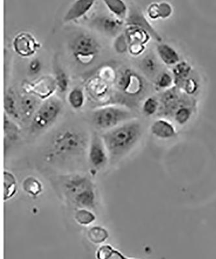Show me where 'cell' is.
I'll list each match as a JSON object with an SVG mask.
<instances>
[{
  "label": "cell",
  "instance_id": "8d00e7d4",
  "mask_svg": "<svg viewBox=\"0 0 216 259\" xmlns=\"http://www.w3.org/2000/svg\"><path fill=\"white\" fill-rule=\"evenodd\" d=\"M146 50V45L141 44H130L129 45L128 52L132 56H139L142 54Z\"/></svg>",
  "mask_w": 216,
  "mask_h": 259
},
{
  "label": "cell",
  "instance_id": "4fadbf2b",
  "mask_svg": "<svg viewBox=\"0 0 216 259\" xmlns=\"http://www.w3.org/2000/svg\"><path fill=\"white\" fill-rule=\"evenodd\" d=\"M124 24L123 19L113 15L99 16L94 20L97 28L109 36H115L119 33Z\"/></svg>",
  "mask_w": 216,
  "mask_h": 259
},
{
  "label": "cell",
  "instance_id": "603a6c76",
  "mask_svg": "<svg viewBox=\"0 0 216 259\" xmlns=\"http://www.w3.org/2000/svg\"><path fill=\"white\" fill-rule=\"evenodd\" d=\"M4 199L8 201L16 195L18 191L17 182L15 175L9 171L4 172Z\"/></svg>",
  "mask_w": 216,
  "mask_h": 259
},
{
  "label": "cell",
  "instance_id": "9a60e30c",
  "mask_svg": "<svg viewBox=\"0 0 216 259\" xmlns=\"http://www.w3.org/2000/svg\"><path fill=\"white\" fill-rule=\"evenodd\" d=\"M151 132L155 137L168 140L176 135L175 127L166 119L156 120L151 126Z\"/></svg>",
  "mask_w": 216,
  "mask_h": 259
},
{
  "label": "cell",
  "instance_id": "7c38bea8",
  "mask_svg": "<svg viewBox=\"0 0 216 259\" xmlns=\"http://www.w3.org/2000/svg\"><path fill=\"white\" fill-rule=\"evenodd\" d=\"M127 18V25H134V26L140 27V28L148 32L151 36L155 39V40L161 42L162 41V37L155 31L154 27L150 24L147 18L143 15L140 9L136 8L131 9Z\"/></svg>",
  "mask_w": 216,
  "mask_h": 259
},
{
  "label": "cell",
  "instance_id": "d6986e66",
  "mask_svg": "<svg viewBox=\"0 0 216 259\" xmlns=\"http://www.w3.org/2000/svg\"><path fill=\"white\" fill-rule=\"evenodd\" d=\"M38 101L35 97L24 96L21 97L19 101V108L21 119L28 121L31 120L34 113L38 109Z\"/></svg>",
  "mask_w": 216,
  "mask_h": 259
},
{
  "label": "cell",
  "instance_id": "5b68a950",
  "mask_svg": "<svg viewBox=\"0 0 216 259\" xmlns=\"http://www.w3.org/2000/svg\"><path fill=\"white\" fill-rule=\"evenodd\" d=\"M62 107L61 101L57 97H51L46 99L32 117L30 124L32 133L45 131L52 126L61 113Z\"/></svg>",
  "mask_w": 216,
  "mask_h": 259
},
{
  "label": "cell",
  "instance_id": "5bb4252c",
  "mask_svg": "<svg viewBox=\"0 0 216 259\" xmlns=\"http://www.w3.org/2000/svg\"><path fill=\"white\" fill-rule=\"evenodd\" d=\"M21 131L19 126L5 113L4 145L5 152L15 144L20 139Z\"/></svg>",
  "mask_w": 216,
  "mask_h": 259
},
{
  "label": "cell",
  "instance_id": "4dcf8cb0",
  "mask_svg": "<svg viewBox=\"0 0 216 259\" xmlns=\"http://www.w3.org/2000/svg\"><path fill=\"white\" fill-rule=\"evenodd\" d=\"M174 84L173 76L167 71H162L157 76L155 82V88L157 91L168 90Z\"/></svg>",
  "mask_w": 216,
  "mask_h": 259
},
{
  "label": "cell",
  "instance_id": "1f68e13d",
  "mask_svg": "<svg viewBox=\"0 0 216 259\" xmlns=\"http://www.w3.org/2000/svg\"><path fill=\"white\" fill-rule=\"evenodd\" d=\"M160 103L159 99L155 96L148 97L143 101L142 112L146 116H152L158 113L159 109Z\"/></svg>",
  "mask_w": 216,
  "mask_h": 259
},
{
  "label": "cell",
  "instance_id": "7a4b0ae2",
  "mask_svg": "<svg viewBox=\"0 0 216 259\" xmlns=\"http://www.w3.org/2000/svg\"><path fill=\"white\" fill-rule=\"evenodd\" d=\"M88 145L85 136L75 129L66 128L58 132L46 147L45 158L49 163L81 156Z\"/></svg>",
  "mask_w": 216,
  "mask_h": 259
},
{
  "label": "cell",
  "instance_id": "ba28073f",
  "mask_svg": "<svg viewBox=\"0 0 216 259\" xmlns=\"http://www.w3.org/2000/svg\"><path fill=\"white\" fill-rule=\"evenodd\" d=\"M13 50L22 58H29L35 55L41 48V43L28 32H21L14 37Z\"/></svg>",
  "mask_w": 216,
  "mask_h": 259
},
{
  "label": "cell",
  "instance_id": "277c9868",
  "mask_svg": "<svg viewBox=\"0 0 216 259\" xmlns=\"http://www.w3.org/2000/svg\"><path fill=\"white\" fill-rule=\"evenodd\" d=\"M101 46L94 36L82 32L71 41L69 49L75 61L82 66L92 64L98 56Z\"/></svg>",
  "mask_w": 216,
  "mask_h": 259
},
{
  "label": "cell",
  "instance_id": "484cf974",
  "mask_svg": "<svg viewBox=\"0 0 216 259\" xmlns=\"http://www.w3.org/2000/svg\"><path fill=\"white\" fill-rule=\"evenodd\" d=\"M88 237L93 244H101L109 239V234L108 231L103 227L96 226L92 227L88 231Z\"/></svg>",
  "mask_w": 216,
  "mask_h": 259
},
{
  "label": "cell",
  "instance_id": "74e56055",
  "mask_svg": "<svg viewBox=\"0 0 216 259\" xmlns=\"http://www.w3.org/2000/svg\"><path fill=\"white\" fill-rule=\"evenodd\" d=\"M147 15L151 20H156L159 18L158 3L151 4L147 9Z\"/></svg>",
  "mask_w": 216,
  "mask_h": 259
},
{
  "label": "cell",
  "instance_id": "d590c367",
  "mask_svg": "<svg viewBox=\"0 0 216 259\" xmlns=\"http://www.w3.org/2000/svg\"><path fill=\"white\" fill-rule=\"evenodd\" d=\"M43 64L39 59H34L30 61L28 65V71L30 75H38L41 72Z\"/></svg>",
  "mask_w": 216,
  "mask_h": 259
},
{
  "label": "cell",
  "instance_id": "d4e9b609",
  "mask_svg": "<svg viewBox=\"0 0 216 259\" xmlns=\"http://www.w3.org/2000/svg\"><path fill=\"white\" fill-rule=\"evenodd\" d=\"M69 106L73 109L78 110L84 106L85 103V95L83 90L79 87L74 88L69 92L67 97Z\"/></svg>",
  "mask_w": 216,
  "mask_h": 259
},
{
  "label": "cell",
  "instance_id": "6da1fadb",
  "mask_svg": "<svg viewBox=\"0 0 216 259\" xmlns=\"http://www.w3.org/2000/svg\"><path fill=\"white\" fill-rule=\"evenodd\" d=\"M142 126L138 120L132 119L106 131L101 136L110 160L117 161L126 155L140 140Z\"/></svg>",
  "mask_w": 216,
  "mask_h": 259
},
{
  "label": "cell",
  "instance_id": "44dd1931",
  "mask_svg": "<svg viewBox=\"0 0 216 259\" xmlns=\"http://www.w3.org/2000/svg\"><path fill=\"white\" fill-rule=\"evenodd\" d=\"M125 36L127 37L129 45L130 44H141L146 45L152 38L150 33L145 30L134 25H128L125 30Z\"/></svg>",
  "mask_w": 216,
  "mask_h": 259
},
{
  "label": "cell",
  "instance_id": "83f0119b",
  "mask_svg": "<svg viewBox=\"0 0 216 259\" xmlns=\"http://www.w3.org/2000/svg\"><path fill=\"white\" fill-rule=\"evenodd\" d=\"M74 219L77 223L83 226H90L96 221V215L92 210L86 209V208H80L77 210L74 214Z\"/></svg>",
  "mask_w": 216,
  "mask_h": 259
},
{
  "label": "cell",
  "instance_id": "3957f363",
  "mask_svg": "<svg viewBox=\"0 0 216 259\" xmlns=\"http://www.w3.org/2000/svg\"><path fill=\"white\" fill-rule=\"evenodd\" d=\"M92 119L97 129L107 131L133 119V114L124 107L105 106L95 110L92 113Z\"/></svg>",
  "mask_w": 216,
  "mask_h": 259
},
{
  "label": "cell",
  "instance_id": "f546056e",
  "mask_svg": "<svg viewBox=\"0 0 216 259\" xmlns=\"http://www.w3.org/2000/svg\"><path fill=\"white\" fill-rule=\"evenodd\" d=\"M193 107L194 105H185L181 106L173 114V119L179 125L187 124L193 113Z\"/></svg>",
  "mask_w": 216,
  "mask_h": 259
},
{
  "label": "cell",
  "instance_id": "8fae6325",
  "mask_svg": "<svg viewBox=\"0 0 216 259\" xmlns=\"http://www.w3.org/2000/svg\"><path fill=\"white\" fill-rule=\"evenodd\" d=\"M97 0H76L64 16V23L75 22L84 17L91 11Z\"/></svg>",
  "mask_w": 216,
  "mask_h": 259
},
{
  "label": "cell",
  "instance_id": "52a82bcc",
  "mask_svg": "<svg viewBox=\"0 0 216 259\" xmlns=\"http://www.w3.org/2000/svg\"><path fill=\"white\" fill-rule=\"evenodd\" d=\"M88 161L94 169L99 170L108 163L110 157L101 136L93 134L88 145Z\"/></svg>",
  "mask_w": 216,
  "mask_h": 259
},
{
  "label": "cell",
  "instance_id": "30bf717a",
  "mask_svg": "<svg viewBox=\"0 0 216 259\" xmlns=\"http://www.w3.org/2000/svg\"><path fill=\"white\" fill-rule=\"evenodd\" d=\"M94 186L92 180L87 176L73 175L65 177L63 187L65 191L72 198L81 191Z\"/></svg>",
  "mask_w": 216,
  "mask_h": 259
},
{
  "label": "cell",
  "instance_id": "d6a6232c",
  "mask_svg": "<svg viewBox=\"0 0 216 259\" xmlns=\"http://www.w3.org/2000/svg\"><path fill=\"white\" fill-rule=\"evenodd\" d=\"M141 66L144 72L150 75H154L158 69L156 59L151 55L143 58L141 62Z\"/></svg>",
  "mask_w": 216,
  "mask_h": 259
},
{
  "label": "cell",
  "instance_id": "ac0fdd59",
  "mask_svg": "<svg viewBox=\"0 0 216 259\" xmlns=\"http://www.w3.org/2000/svg\"><path fill=\"white\" fill-rule=\"evenodd\" d=\"M5 113L11 119L20 120L21 115L19 103L16 100L15 92L12 89H9L6 92L4 97Z\"/></svg>",
  "mask_w": 216,
  "mask_h": 259
},
{
  "label": "cell",
  "instance_id": "cb8c5ba5",
  "mask_svg": "<svg viewBox=\"0 0 216 259\" xmlns=\"http://www.w3.org/2000/svg\"><path fill=\"white\" fill-rule=\"evenodd\" d=\"M23 190L32 197H37L43 193V186L40 180L37 178L32 177L25 178L22 183Z\"/></svg>",
  "mask_w": 216,
  "mask_h": 259
},
{
  "label": "cell",
  "instance_id": "e575fe53",
  "mask_svg": "<svg viewBox=\"0 0 216 259\" xmlns=\"http://www.w3.org/2000/svg\"><path fill=\"white\" fill-rule=\"evenodd\" d=\"M158 8H159V18L161 19H167L170 17L173 12L172 6L166 2L158 3Z\"/></svg>",
  "mask_w": 216,
  "mask_h": 259
},
{
  "label": "cell",
  "instance_id": "836d02e7",
  "mask_svg": "<svg viewBox=\"0 0 216 259\" xmlns=\"http://www.w3.org/2000/svg\"><path fill=\"white\" fill-rule=\"evenodd\" d=\"M114 46H115L116 52L120 54L128 52L129 42L125 33L118 36L115 44H114Z\"/></svg>",
  "mask_w": 216,
  "mask_h": 259
},
{
  "label": "cell",
  "instance_id": "2e32d148",
  "mask_svg": "<svg viewBox=\"0 0 216 259\" xmlns=\"http://www.w3.org/2000/svg\"><path fill=\"white\" fill-rule=\"evenodd\" d=\"M71 199L77 206L80 208L94 209L96 206V194L94 186L81 191Z\"/></svg>",
  "mask_w": 216,
  "mask_h": 259
},
{
  "label": "cell",
  "instance_id": "9c48e42d",
  "mask_svg": "<svg viewBox=\"0 0 216 259\" xmlns=\"http://www.w3.org/2000/svg\"><path fill=\"white\" fill-rule=\"evenodd\" d=\"M23 89L27 93L33 95L45 101L54 93L57 90V85L54 78L44 77L34 83L27 82L23 87Z\"/></svg>",
  "mask_w": 216,
  "mask_h": 259
},
{
  "label": "cell",
  "instance_id": "7402d4cb",
  "mask_svg": "<svg viewBox=\"0 0 216 259\" xmlns=\"http://www.w3.org/2000/svg\"><path fill=\"white\" fill-rule=\"evenodd\" d=\"M106 8L113 16L124 19L129 13L128 6L124 0H103Z\"/></svg>",
  "mask_w": 216,
  "mask_h": 259
},
{
  "label": "cell",
  "instance_id": "f1b7e54d",
  "mask_svg": "<svg viewBox=\"0 0 216 259\" xmlns=\"http://www.w3.org/2000/svg\"><path fill=\"white\" fill-rule=\"evenodd\" d=\"M54 78L58 91L61 94L67 92L69 85V78L66 71L60 67H57L55 69Z\"/></svg>",
  "mask_w": 216,
  "mask_h": 259
},
{
  "label": "cell",
  "instance_id": "e0dca14e",
  "mask_svg": "<svg viewBox=\"0 0 216 259\" xmlns=\"http://www.w3.org/2000/svg\"><path fill=\"white\" fill-rule=\"evenodd\" d=\"M158 57L165 65L174 66L181 62V57L178 52L167 44H160L157 46Z\"/></svg>",
  "mask_w": 216,
  "mask_h": 259
},
{
  "label": "cell",
  "instance_id": "8992f818",
  "mask_svg": "<svg viewBox=\"0 0 216 259\" xmlns=\"http://www.w3.org/2000/svg\"><path fill=\"white\" fill-rule=\"evenodd\" d=\"M118 89L125 96L136 97L141 96L147 89V82L133 69L125 68L117 77Z\"/></svg>",
  "mask_w": 216,
  "mask_h": 259
},
{
  "label": "cell",
  "instance_id": "4316f807",
  "mask_svg": "<svg viewBox=\"0 0 216 259\" xmlns=\"http://www.w3.org/2000/svg\"><path fill=\"white\" fill-rule=\"evenodd\" d=\"M96 258L98 259L127 258V256L115 247L109 244L102 245L96 252Z\"/></svg>",
  "mask_w": 216,
  "mask_h": 259
},
{
  "label": "cell",
  "instance_id": "ffe728a7",
  "mask_svg": "<svg viewBox=\"0 0 216 259\" xmlns=\"http://www.w3.org/2000/svg\"><path fill=\"white\" fill-rule=\"evenodd\" d=\"M193 69L191 66L187 62H178L173 66L172 73L174 84L180 89L183 83L192 75Z\"/></svg>",
  "mask_w": 216,
  "mask_h": 259
}]
</instances>
